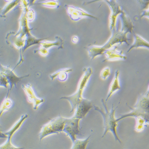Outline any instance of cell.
Masks as SVG:
<instances>
[{
  "mask_svg": "<svg viewBox=\"0 0 149 149\" xmlns=\"http://www.w3.org/2000/svg\"><path fill=\"white\" fill-rule=\"evenodd\" d=\"M66 120V118L58 117L52 120L48 123L43 126L39 134L40 141L46 136L59 134L63 131Z\"/></svg>",
  "mask_w": 149,
  "mask_h": 149,
  "instance_id": "5",
  "label": "cell"
},
{
  "mask_svg": "<svg viewBox=\"0 0 149 149\" xmlns=\"http://www.w3.org/2000/svg\"><path fill=\"white\" fill-rule=\"evenodd\" d=\"M119 17L121 22V30L127 31L128 33H132L134 26L130 18L125 12L120 14Z\"/></svg>",
  "mask_w": 149,
  "mask_h": 149,
  "instance_id": "14",
  "label": "cell"
},
{
  "mask_svg": "<svg viewBox=\"0 0 149 149\" xmlns=\"http://www.w3.org/2000/svg\"><path fill=\"white\" fill-rule=\"evenodd\" d=\"M92 107L93 105L92 102L83 98L76 107L73 117L80 120L82 119L85 117Z\"/></svg>",
  "mask_w": 149,
  "mask_h": 149,
  "instance_id": "10",
  "label": "cell"
},
{
  "mask_svg": "<svg viewBox=\"0 0 149 149\" xmlns=\"http://www.w3.org/2000/svg\"><path fill=\"white\" fill-rule=\"evenodd\" d=\"M26 16L28 22H32L34 19L35 13L33 10L29 8L27 11Z\"/></svg>",
  "mask_w": 149,
  "mask_h": 149,
  "instance_id": "25",
  "label": "cell"
},
{
  "mask_svg": "<svg viewBox=\"0 0 149 149\" xmlns=\"http://www.w3.org/2000/svg\"><path fill=\"white\" fill-rule=\"evenodd\" d=\"M143 17H147L149 18V6L148 8L144 10L141 14V18H142Z\"/></svg>",
  "mask_w": 149,
  "mask_h": 149,
  "instance_id": "29",
  "label": "cell"
},
{
  "mask_svg": "<svg viewBox=\"0 0 149 149\" xmlns=\"http://www.w3.org/2000/svg\"><path fill=\"white\" fill-rule=\"evenodd\" d=\"M119 70H117L115 72V76L110 86L109 91L107 97L105 100L106 102H107L109 99L115 92L121 89L119 81Z\"/></svg>",
  "mask_w": 149,
  "mask_h": 149,
  "instance_id": "15",
  "label": "cell"
},
{
  "mask_svg": "<svg viewBox=\"0 0 149 149\" xmlns=\"http://www.w3.org/2000/svg\"><path fill=\"white\" fill-rule=\"evenodd\" d=\"M65 7L70 19L74 21H78L86 18H90L95 19H98L97 17L91 15L80 8L68 5H65Z\"/></svg>",
  "mask_w": 149,
  "mask_h": 149,
  "instance_id": "7",
  "label": "cell"
},
{
  "mask_svg": "<svg viewBox=\"0 0 149 149\" xmlns=\"http://www.w3.org/2000/svg\"><path fill=\"white\" fill-rule=\"evenodd\" d=\"M55 41H49L46 40H43L40 42V47L45 48L48 49L53 47H57L58 49H63V40L60 37L55 36Z\"/></svg>",
  "mask_w": 149,
  "mask_h": 149,
  "instance_id": "16",
  "label": "cell"
},
{
  "mask_svg": "<svg viewBox=\"0 0 149 149\" xmlns=\"http://www.w3.org/2000/svg\"><path fill=\"white\" fill-rule=\"evenodd\" d=\"M135 118H136V121L135 130L138 132L142 131L146 126L147 122L146 120L142 117H137Z\"/></svg>",
  "mask_w": 149,
  "mask_h": 149,
  "instance_id": "22",
  "label": "cell"
},
{
  "mask_svg": "<svg viewBox=\"0 0 149 149\" xmlns=\"http://www.w3.org/2000/svg\"><path fill=\"white\" fill-rule=\"evenodd\" d=\"M134 43L129 48L127 52H130L132 49L139 48H146L149 49V42L147 40L136 33L134 34Z\"/></svg>",
  "mask_w": 149,
  "mask_h": 149,
  "instance_id": "17",
  "label": "cell"
},
{
  "mask_svg": "<svg viewBox=\"0 0 149 149\" xmlns=\"http://www.w3.org/2000/svg\"><path fill=\"white\" fill-rule=\"evenodd\" d=\"M102 102L103 107L105 108V111L98 107L94 106V108L95 111L100 113L103 117L104 131L102 138L104 137L109 132H110L113 134L115 140L121 143V140L118 138L117 134V128L118 126V122L117 121V119H116L115 117V111L118 107L115 108L113 105L111 109L109 111L107 105L106 101L102 99Z\"/></svg>",
  "mask_w": 149,
  "mask_h": 149,
  "instance_id": "2",
  "label": "cell"
},
{
  "mask_svg": "<svg viewBox=\"0 0 149 149\" xmlns=\"http://www.w3.org/2000/svg\"><path fill=\"white\" fill-rule=\"evenodd\" d=\"M28 117V115L27 114L23 115L21 117L20 120L15 124V125L12 127V129L10 130L7 132L4 133L7 136V140L4 144L1 146V149L18 148H16V147H15L13 145L11 142V139L13 135L16 132V131H17L19 129V127H20L23 123L24 121Z\"/></svg>",
  "mask_w": 149,
  "mask_h": 149,
  "instance_id": "11",
  "label": "cell"
},
{
  "mask_svg": "<svg viewBox=\"0 0 149 149\" xmlns=\"http://www.w3.org/2000/svg\"><path fill=\"white\" fill-rule=\"evenodd\" d=\"M128 107L131 110V111L128 113L123 114L117 118V122L127 117H141L146 120L149 125V96L145 95H142L138 100L136 103L133 107Z\"/></svg>",
  "mask_w": 149,
  "mask_h": 149,
  "instance_id": "3",
  "label": "cell"
},
{
  "mask_svg": "<svg viewBox=\"0 0 149 149\" xmlns=\"http://www.w3.org/2000/svg\"><path fill=\"white\" fill-rule=\"evenodd\" d=\"M83 74L79 81L77 90L76 93L71 96L64 97L60 99H65L68 101L71 106L70 113L74 111L76 107L79 102L83 98L82 93L87 84L89 79L93 74V70L90 67L85 68L84 69Z\"/></svg>",
  "mask_w": 149,
  "mask_h": 149,
  "instance_id": "4",
  "label": "cell"
},
{
  "mask_svg": "<svg viewBox=\"0 0 149 149\" xmlns=\"http://www.w3.org/2000/svg\"><path fill=\"white\" fill-rule=\"evenodd\" d=\"M1 75L6 78L9 85V88L8 92L7 95L8 97L9 91L11 90L12 88L15 86L16 88L17 83L19 82L23 78L29 77L30 75L23 76L22 77H18L14 72L13 70H11L8 67H5L1 65Z\"/></svg>",
  "mask_w": 149,
  "mask_h": 149,
  "instance_id": "8",
  "label": "cell"
},
{
  "mask_svg": "<svg viewBox=\"0 0 149 149\" xmlns=\"http://www.w3.org/2000/svg\"><path fill=\"white\" fill-rule=\"evenodd\" d=\"M103 55H105L106 58L103 62L107 61H114L117 60H126L127 57L124 54L123 51L118 49L117 46H114L104 52Z\"/></svg>",
  "mask_w": 149,
  "mask_h": 149,
  "instance_id": "12",
  "label": "cell"
},
{
  "mask_svg": "<svg viewBox=\"0 0 149 149\" xmlns=\"http://www.w3.org/2000/svg\"><path fill=\"white\" fill-rule=\"evenodd\" d=\"M112 34L110 38L105 44L102 46L91 45L87 48V51L89 57L91 60L94 59L97 56L103 55L107 50L113 47L117 44H122L125 43L129 45L128 41L130 40L128 38L127 31L119 30L118 28L114 29L112 31Z\"/></svg>",
  "mask_w": 149,
  "mask_h": 149,
  "instance_id": "1",
  "label": "cell"
},
{
  "mask_svg": "<svg viewBox=\"0 0 149 149\" xmlns=\"http://www.w3.org/2000/svg\"><path fill=\"white\" fill-rule=\"evenodd\" d=\"M8 84V82L6 78L3 76L1 75V86L6 88H7V85Z\"/></svg>",
  "mask_w": 149,
  "mask_h": 149,
  "instance_id": "28",
  "label": "cell"
},
{
  "mask_svg": "<svg viewBox=\"0 0 149 149\" xmlns=\"http://www.w3.org/2000/svg\"><path fill=\"white\" fill-rule=\"evenodd\" d=\"M35 4L52 9L58 8L60 6L58 0H46L40 3H35Z\"/></svg>",
  "mask_w": 149,
  "mask_h": 149,
  "instance_id": "20",
  "label": "cell"
},
{
  "mask_svg": "<svg viewBox=\"0 0 149 149\" xmlns=\"http://www.w3.org/2000/svg\"><path fill=\"white\" fill-rule=\"evenodd\" d=\"M147 96H149V86L148 87V90H147V92L145 94Z\"/></svg>",
  "mask_w": 149,
  "mask_h": 149,
  "instance_id": "32",
  "label": "cell"
},
{
  "mask_svg": "<svg viewBox=\"0 0 149 149\" xmlns=\"http://www.w3.org/2000/svg\"><path fill=\"white\" fill-rule=\"evenodd\" d=\"M21 1V0H13L11 1L8 2L1 10V16L4 17L8 13L14 9L19 3H20Z\"/></svg>",
  "mask_w": 149,
  "mask_h": 149,
  "instance_id": "19",
  "label": "cell"
},
{
  "mask_svg": "<svg viewBox=\"0 0 149 149\" xmlns=\"http://www.w3.org/2000/svg\"><path fill=\"white\" fill-rule=\"evenodd\" d=\"M38 52L40 55L42 56H46L49 54V51L47 49L45 48L41 47L38 49L34 51V53H36Z\"/></svg>",
  "mask_w": 149,
  "mask_h": 149,
  "instance_id": "26",
  "label": "cell"
},
{
  "mask_svg": "<svg viewBox=\"0 0 149 149\" xmlns=\"http://www.w3.org/2000/svg\"><path fill=\"white\" fill-rule=\"evenodd\" d=\"M72 70L73 69L72 68L61 70L53 74L50 75V78L52 80H53L55 78H57L60 81H65L67 79L68 73L71 72Z\"/></svg>",
  "mask_w": 149,
  "mask_h": 149,
  "instance_id": "18",
  "label": "cell"
},
{
  "mask_svg": "<svg viewBox=\"0 0 149 149\" xmlns=\"http://www.w3.org/2000/svg\"><path fill=\"white\" fill-rule=\"evenodd\" d=\"M80 119L71 117L66 118L63 132L71 139L72 143L77 139L76 136L80 134L79 123Z\"/></svg>",
  "mask_w": 149,
  "mask_h": 149,
  "instance_id": "6",
  "label": "cell"
},
{
  "mask_svg": "<svg viewBox=\"0 0 149 149\" xmlns=\"http://www.w3.org/2000/svg\"><path fill=\"white\" fill-rule=\"evenodd\" d=\"M111 74L110 68L109 67H106L103 68L101 71L100 77L103 80H105L109 77Z\"/></svg>",
  "mask_w": 149,
  "mask_h": 149,
  "instance_id": "24",
  "label": "cell"
},
{
  "mask_svg": "<svg viewBox=\"0 0 149 149\" xmlns=\"http://www.w3.org/2000/svg\"><path fill=\"white\" fill-rule=\"evenodd\" d=\"M137 1L144 10L147 9L149 6V0H137Z\"/></svg>",
  "mask_w": 149,
  "mask_h": 149,
  "instance_id": "27",
  "label": "cell"
},
{
  "mask_svg": "<svg viewBox=\"0 0 149 149\" xmlns=\"http://www.w3.org/2000/svg\"><path fill=\"white\" fill-rule=\"evenodd\" d=\"M12 105V102L7 97L5 98L3 104L1 106V115H2V113L4 112L5 111L9 109Z\"/></svg>",
  "mask_w": 149,
  "mask_h": 149,
  "instance_id": "23",
  "label": "cell"
},
{
  "mask_svg": "<svg viewBox=\"0 0 149 149\" xmlns=\"http://www.w3.org/2000/svg\"><path fill=\"white\" fill-rule=\"evenodd\" d=\"M91 136H89L85 140H78L76 139L74 142H73V145L71 149H84L86 148L87 145L89 142Z\"/></svg>",
  "mask_w": 149,
  "mask_h": 149,
  "instance_id": "21",
  "label": "cell"
},
{
  "mask_svg": "<svg viewBox=\"0 0 149 149\" xmlns=\"http://www.w3.org/2000/svg\"><path fill=\"white\" fill-rule=\"evenodd\" d=\"M102 1V0H93V1H90L87 2L86 3H84V5H88V4H91V3H94V2H95L97 1ZM103 1H107V0H103Z\"/></svg>",
  "mask_w": 149,
  "mask_h": 149,
  "instance_id": "31",
  "label": "cell"
},
{
  "mask_svg": "<svg viewBox=\"0 0 149 149\" xmlns=\"http://www.w3.org/2000/svg\"><path fill=\"white\" fill-rule=\"evenodd\" d=\"M5 1L7 2V3H8V2L11 1L13 0H5Z\"/></svg>",
  "mask_w": 149,
  "mask_h": 149,
  "instance_id": "33",
  "label": "cell"
},
{
  "mask_svg": "<svg viewBox=\"0 0 149 149\" xmlns=\"http://www.w3.org/2000/svg\"><path fill=\"white\" fill-rule=\"evenodd\" d=\"M71 40L73 43L76 44V43H78V41H79V38H78V37L77 36H73L72 37V38Z\"/></svg>",
  "mask_w": 149,
  "mask_h": 149,
  "instance_id": "30",
  "label": "cell"
},
{
  "mask_svg": "<svg viewBox=\"0 0 149 149\" xmlns=\"http://www.w3.org/2000/svg\"><path fill=\"white\" fill-rule=\"evenodd\" d=\"M22 87L26 94L28 101L33 103V109L36 110L40 104L44 102V100L43 99L38 98L36 96L30 84L22 85Z\"/></svg>",
  "mask_w": 149,
  "mask_h": 149,
  "instance_id": "13",
  "label": "cell"
},
{
  "mask_svg": "<svg viewBox=\"0 0 149 149\" xmlns=\"http://www.w3.org/2000/svg\"><path fill=\"white\" fill-rule=\"evenodd\" d=\"M105 1L108 4L111 9V13L109 19V27L110 30L112 31L116 28L117 18L124 11L116 2V0H107Z\"/></svg>",
  "mask_w": 149,
  "mask_h": 149,
  "instance_id": "9",
  "label": "cell"
}]
</instances>
